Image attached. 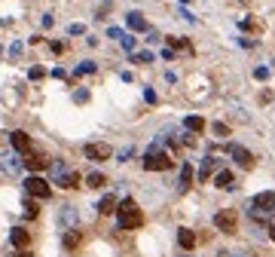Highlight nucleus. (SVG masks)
I'll return each mask as SVG.
<instances>
[{
    "label": "nucleus",
    "mask_w": 275,
    "mask_h": 257,
    "mask_svg": "<svg viewBox=\"0 0 275 257\" xmlns=\"http://www.w3.org/2000/svg\"><path fill=\"white\" fill-rule=\"evenodd\" d=\"M116 220H119L122 230H138V227L144 224V214H141V208H138V202H135V199H122L119 208H116Z\"/></svg>",
    "instance_id": "obj_1"
},
{
    "label": "nucleus",
    "mask_w": 275,
    "mask_h": 257,
    "mask_svg": "<svg viewBox=\"0 0 275 257\" xmlns=\"http://www.w3.org/2000/svg\"><path fill=\"white\" fill-rule=\"evenodd\" d=\"M49 169H52V178H55V184H58V187H64V190L80 187V175L73 172V169H67V162L55 159V162H49Z\"/></svg>",
    "instance_id": "obj_2"
},
{
    "label": "nucleus",
    "mask_w": 275,
    "mask_h": 257,
    "mask_svg": "<svg viewBox=\"0 0 275 257\" xmlns=\"http://www.w3.org/2000/svg\"><path fill=\"white\" fill-rule=\"evenodd\" d=\"M174 165V159L168 153H159V147H150V153L144 156V169L147 172H168Z\"/></svg>",
    "instance_id": "obj_3"
},
{
    "label": "nucleus",
    "mask_w": 275,
    "mask_h": 257,
    "mask_svg": "<svg viewBox=\"0 0 275 257\" xmlns=\"http://www.w3.org/2000/svg\"><path fill=\"white\" fill-rule=\"evenodd\" d=\"M25 190H28L34 199H49V196H52V187H49V181H43L40 175H31V178L25 181Z\"/></svg>",
    "instance_id": "obj_4"
},
{
    "label": "nucleus",
    "mask_w": 275,
    "mask_h": 257,
    "mask_svg": "<svg viewBox=\"0 0 275 257\" xmlns=\"http://www.w3.org/2000/svg\"><path fill=\"white\" fill-rule=\"evenodd\" d=\"M214 227H217L220 233H235V227H238V214H235L232 208L217 211V214H214Z\"/></svg>",
    "instance_id": "obj_5"
},
{
    "label": "nucleus",
    "mask_w": 275,
    "mask_h": 257,
    "mask_svg": "<svg viewBox=\"0 0 275 257\" xmlns=\"http://www.w3.org/2000/svg\"><path fill=\"white\" fill-rule=\"evenodd\" d=\"M110 156H113V147H110V144H104V141L86 144V159H92V162H104V159H110Z\"/></svg>",
    "instance_id": "obj_6"
},
{
    "label": "nucleus",
    "mask_w": 275,
    "mask_h": 257,
    "mask_svg": "<svg viewBox=\"0 0 275 257\" xmlns=\"http://www.w3.org/2000/svg\"><path fill=\"white\" fill-rule=\"evenodd\" d=\"M251 208L263 211V214H272L275 211V193H257L254 202H251Z\"/></svg>",
    "instance_id": "obj_7"
},
{
    "label": "nucleus",
    "mask_w": 275,
    "mask_h": 257,
    "mask_svg": "<svg viewBox=\"0 0 275 257\" xmlns=\"http://www.w3.org/2000/svg\"><path fill=\"white\" fill-rule=\"evenodd\" d=\"M229 153H232V159L242 165V169H254V153H251V150H245V147L232 144V147H229Z\"/></svg>",
    "instance_id": "obj_8"
},
{
    "label": "nucleus",
    "mask_w": 275,
    "mask_h": 257,
    "mask_svg": "<svg viewBox=\"0 0 275 257\" xmlns=\"http://www.w3.org/2000/svg\"><path fill=\"white\" fill-rule=\"evenodd\" d=\"M0 165H3L6 175H18V172H22V165H25V159H18L15 153H0Z\"/></svg>",
    "instance_id": "obj_9"
},
{
    "label": "nucleus",
    "mask_w": 275,
    "mask_h": 257,
    "mask_svg": "<svg viewBox=\"0 0 275 257\" xmlns=\"http://www.w3.org/2000/svg\"><path fill=\"white\" fill-rule=\"evenodd\" d=\"M25 169H31V172H43V169H49V159L43 156V153H25Z\"/></svg>",
    "instance_id": "obj_10"
},
{
    "label": "nucleus",
    "mask_w": 275,
    "mask_h": 257,
    "mask_svg": "<svg viewBox=\"0 0 275 257\" xmlns=\"http://www.w3.org/2000/svg\"><path fill=\"white\" fill-rule=\"evenodd\" d=\"M9 144H12L15 153H28V150H31V138H28L25 132H12V135H9Z\"/></svg>",
    "instance_id": "obj_11"
},
{
    "label": "nucleus",
    "mask_w": 275,
    "mask_h": 257,
    "mask_svg": "<svg viewBox=\"0 0 275 257\" xmlns=\"http://www.w3.org/2000/svg\"><path fill=\"white\" fill-rule=\"evenodd\" d=\"M9 239H12V245H15V248H28V245H31V236H28V230H25V227H15V230L9 233Z\"/></svg>",
    "instance_id": "obj_12"
},
{
    "label": "nucleus",
    "mask_w": 275,
    "mask_h": 257,
    "mask_svg": "<svg viewBox=\"0 0 275 257\" xmlns=\"http://www.w3.org/2000/svg\"><path fill=\"white\" fill-rule=\"evenodd\" d=\"M177 245H180V248H187V251H190V248H196V233H193V230H187V227H180V230H177Z\"/></svg>",
    "instance_id": "obj_13"
},
{
    "label": "nucleus",
    "mask_w": 275,
    "mask_h": 257,
    "mask_svg": "<svg viewBox=\"0 0 275 257\" xmlns=\"http://www.w3.org/2000/svg\"><path fill=\"white\" fill-rule=\"evenodd\" d=\"M113 211H116V199L113 196H104L98 202V214H113Z\"/></svg>",
    "instance_id": "obj_14"
},
{
    "label": "nucleus",
    "mask_w": 275,
    "mask_h": 257,
    "mask_svg": "<svg viewBox=\"0 0 275 257\" xmlns=\"http://www.w3.org/2000/svg\"><path fill=\"white\" fill-rule=\"evenodd\" d=\"M214 169H217V159H214V156H208L205 162H202V172H199V181H208Z\"/></svg>",
    "instance_id": "obj_15"
},
{
    "label": "nucleus",
    "mask_w": 275,
    "mask_h": 257,
    "mask_svg": "<svg viewBox=\"0 0 275 257\" xmlns=\"http://www.w3.org/2000/svg\"><path fill=\"white\" fill-rule=\"evenodd\" d=\"M214 184H217L220 190H229V187H232V172H217Z\"/></svg>",
    "instance_id": "obj_16"
},
{
    "label": "nucleus",
    "mask_w": 275,
    "mask_h": 257,
    "mask_svg": "<svg viewBox=\"0 0 275 257\" xmlns=\"http://www.w3.org/2000/svg\"><path fill=\"white\" fill-rule=\"evenodd\" d=\"M128 28H135V31H147L144 15H138V12H128Z\"/></svg>",
    "instance_id": "obj_17"
},
{
    "label": "nucleus",
    "mask_w": 275,
    "mask_h": 257,
    "mask_svg": "<svg viewBox=\"0 0 275 257\" xmlns=\"http://www.w3.org/2000/svg\"><path fill=\"white\" fill-rule=\"evenodd\" d=\"M80 245V230H67L64 233V248H77Z\"/></svg>",
    "instance_id": "obj_18"
},
{
    "label": "nucleus",
    "mask_w": 275,
    "mask_h": 257,
    "mask_svg": "<svg viewBox=\"0 0 275 257\" xmlns=\"http://www.w3.org/2000/svg\"><path fill=\"white\" fill-rule=\"evenodd\" d=\"M86 184H89V187H95V190H98V187H104V184H107V178H104L101 172H92V175L86 178Z\"/></svg>",
    "instance_id": "obj_19"
},
{
    "label": "nucleus",
    "mask_w": 275,
    "mask_h": 257,
    "mask_svg": "<svg viewBox=\"0 0 275 257\" xmlns=\"http://www.w3.org/2000/svg\"><path fill=\"white\" fill-rule=\"evenodd\" d=\"M190 181H193V165L183 162V169H180V187H190Z\"/></svg>",
    "instance_id": "obj_20"
},
{
    "label": "nucleus",
    "mask_w": 275,
    "mask_h": 257,
    "mask_svg": "<svg viewBox=\"0 0 275 257\" xmlns=\"http://www.w3.org/2000/svg\"><path fill=\"white\" fill-rule=\"evenodd\" d=\"M183 126H187L190 132H202V128H205V120H202V117H187V123H183Z\"/></svg>",
    "instance_id": "obj_21"
},
{
    "label": "nucleus",
    "mask_w": 275,
    "mask_h": 257,
    "mask_svg": "<svg viewBox=\"0 0 275 257\" xmlns=\"http://www.w3.org/2000/svg\"><path fill=\"white\" fill-rule=\"evenodd\" d=\"M61 224H77V211H73L70 205L61 208Z\"/></svg>",
    "instance_id": "obj_22"
},
{
    "label": "nucleus",
    "mask_w": 275,
    "mask_h": 257,
    "mask_svg": "<svg viewBox=\"0 0 275 257\" xmlns=\"http://www.w3.org/2000/svg\"><path fill=\"white\" fill-rule=\"evenodd\" d=\"M25 214H28V217H37V214H40V208H37V202H34V199H28V202H25Z\"/></svg>",
    "instance_id": "obj_23"
},
{
    "label": "nucleus",
    "mask_w": 275,
    "mask_h": 257,
    "mask_svg": "<svg viewBox=\"0 0 275 257\" xmlns=\"http://www.w3.org/2000/svg\"><path fill=\"white\" fill-rule=\"evenodd\" d=\"M211 128H214V135H217V138H226V135H229V126H223V123H214Z\"/></svg>",
    "instance_id": "obj_24"
},
{
    "label": "nucleus",
    "mask_w": 275,
    "mask_h": 257,
    "mask_svg": "<svg viewBox=\"0 0 275 257\" xmlns=\"http://www.w3.org/2000/svg\"><path fill=\"white\" fill-rule=\"evenodd\" d=\"M168 43H171L174 49H187V52H190V43H187V40H180V37H168Z\"/></svg>",
    "instance_id": "obj_25"
},
{
    "label": "nucleus",
    "mask_w": 275,
    "mask_h": 257,
    "mask_svg": "<svg viewBox=\"0 0 275 257\" xmlns=\"http://www.w3.org/2000/svg\"><path fill=\"white\" fill-rule=\"evenodd\" d=\"M242 28H245V31H260V22H257V18H245Z\"/></svg>",
    "instance_id": "obj_26"
},
{
    "label": "nucleus",
    "mask_w": 275,
    "mask_h": 257,
    "mask_svg": "<svg viewBox=\"0 0 275 257\" xmlns=\"http://www.w3.org/2000/svg\"><path fill=\"white\" fill-rule=\"evenodd\" d=\"M135 62H138V64H150V62H153V55H150V52H138V55H135Z\"/></svg>",
    "instance_id": "obj_27"
},
{
    "label": "nucleus",
    "mask_w": 275,
    "mask_h": 257,
    "mask_svg": "<svg viewBox=\"0 0 275 257\" xmlns=\"http://www.w3.org/2000/svg\"><path fill=\"white\" fill-rule=\"evenodd\" d=\"M28 77H31V80H43V77H46V70H43V67H31Z\"/></svg>",
    "instance_id": "obj_28"
},
{
    "label": "nucleus",
    "mask_w": 275,
    "mask_h": 257,
    "mask_svg": "<svg viewBox=\"0 0 275 257\" xmlns=\"http://www.w3.org/2000/svg\"><path fill=\"white\" fill-rule=\"evenodd\" d=\"M92 70H95V64H92V62H86V64L77 67V73H92Z\"/></svg>",
    "instance_id": "obj_29"
},
{
    "label": "nucleus",
    "mask_w": 275,
    "mask_h": 257,
    "mask_svg": "<svg viewBox=\"0 0 275 257\" xmlns=\"http://www.w3.org/2000/svg\"><path fill=\"white\" fill-rule=\"evenodd\" d=\"M254 77H257V80H266V77H269V70H266V67H257V70H254Z\"/></svg>",
    "instance_id": "obj_30"
},
{
    "label": "nucleus",
    "mask_w": 275,
    "mask_h": 257,
    "mask_svg": "<svg viewBox=\"0 0 275 257\" xmlns=\"http://www.w3.org/2000/svg\"><path fill=\"white\" fill-rule=\"evenodd\" d=\"M144 98L150 101V104H156V92H153V89H147V92H144Z\"/></svg>",
    "instance_id": "obj_31"
},
{
    "label": "nucleus",
    "mask_w": 275,
    "mask_h": 257,
    "mask_svg": "<svg viewBox=\"0 0 275 257\" xmlns=\"http://www.w3.org/2000/svg\"><path fill=\"white\" fill-rule=\"evenodd\" d=\"M122 46H125V49H135V40H132V37H125V34H122Z\"/></svg>",
    "instance_id": "obj_32"
},
{
    "label": "nucleus",
    "mask_w": 275,
    "mask_h": 257,
    "mask_svg": "<svg viewBox=\"0 0 275 257\" xmlns=\"http://www.w3.org/2000/svg\"><path fill=\"white\" fill-rule=\"evenodd\" d=\"M12 257H34V254H31V251H28V248H18V251H15V254H12Z\"/></svg>",
    "instance_id": "obj_33"
},
{
    "label": "nucleus",
    "mask_w": 275,
    "mask_h": 257,
    "mask_svg": "<svg viewBox=\"0 0 275 257\" xmlns=\"http://www.w3.org/2000/svg\"><path fill=\"white\" fill-rule=\"evenodd\" d=\"M269 236H272V242H275V224H272V227H269Z\"/></svg>",
    "instance_id": "obj_34"
}]
</instances>
